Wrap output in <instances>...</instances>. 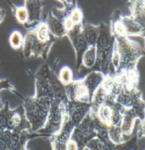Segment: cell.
Wrapping results in <instances>:
<instances>
[{
    "label": "cell",
    "instance_id": "cell-2",
    "mask_svg": "<svg viewBox=\"0 0 145 150\" xmlns=\"http://www.w3.org/2000/svg\"><path fill=\"white\" fill-rule=\"evenodd\" d=\"M80 25H75L74 28L70 31L67 32V35L70 37V40L72 42L75 52H76V59H77V64L80 67L82 59V55L84 51L87 47V43L83 38L82 33V28L80 27Z\"/></svg>",
    "mask_w": 145,
    "mask_h": 150
},
{
    "label": "cell",
    "instance_id": "cell-20",
    "mask_svg": "<svg viewBox=\"0 0 145 150\" xmlns=\"http://www.w3.org/2000/svg\"><path fill=\"white\" fill-rule=\"evenodd\" d=\"M78 144L76 141L73 140V139H70L67 141L66 143V149H78Z\"/></svg>",
    "mask_w": 145,
    "mask_h": 150
},
{
    "label": "cell",
    "instance_id": "cell-10",
    "mask_svg": "<svg viewBox=\"0 0 145 150\" xmlns=\"http://www.w3.org/2000/svg\"><path fill=\"white\" fill-rule=\"evenodd\" d=\"M96 59V46L90 45L87 46L82 55L81 63L87 68H92L95 65Z\"/></svg>",
    "mask_w": 145,
    "mask_h": 150
},
{
    "label": "cell",
    "instance_id": "cell-9",
    "mask_svg": "<svg viewBox=\"0 0 145 150\" xmlns=\"http://www.w3.org/2000/svg\"><path fill=\"white\" fill-rule=\"evenodd\" d=\"M136 113L133 112L132 110L127 109L125 113L122 118L120 128L123 134L130 135L132 131L133 126H134V120L136 119Z\"/></svg>",
    "mask_w": 145,
    "mask_h": 150
},
{
    "label": "cell",
    "instance_id": "cell-11",
    "mask_svg": "<svg viewBox=\"0 0 145 150\" xmlns=\"http://www.w3.org/2000/svg\"><path fill=\"white\" fill-rule=\"evenodd\" d=\"M35 36L37 40L42 43L51 42V35H50V29L48 23L46 22H42L38 25L37 28L34 29Z\"/></svg>",
    "mask_w": 145,
    "mask_h": 150
},
{
    "label": "cell",
    "instance_id": "cell-18",
    "mask_svg": "<svg viewBox=\"0 0 145 150\" xmlns=\"http://www.w3.org/2000/svg\"><path fill=\"white\" fill-rule=\"evenodd\" d=\"M69 17L71 18L75 24L79 25L80 24V23L83 20V13L79 8H75L71 11Z\"/></svg>",
    "mask_w": 145,
    "mask_h": 150
},
{
    "label": "cell",
    "instance_id": "cell-22",
    "mask_svg": "<svg viewBox=\"0 0 145 150\" xmlns=\"http://www.w3.org/2000/svg\"><path fill=\"white\" fill-rule=\"evenodd\" d=\"M3 106H4V104L3 103V101H2V100H1V97H0V110L3 108Z\"/></svg>",
    "mask_w": 145,
    "mask_h": 150
},
{
    "label": "cell",
    "instance_id": "cell-19",
    "mask_svg": "<svg viewBox=\"0 0 145 150\" xmlns=\"http://www.w3.org/2000/svg\"><path fill=\"white\" fill-rule=\"evenodd\" d=\"M63 27H64L65 31H67V32L72 30L74 28L75 26V24L73 23V21L71 20L70 17L65 18V19L63 22Z\"/></svg>",
    "mask_w": 145,
    "mask_h": 150
},
{
    "label": "cell",
    "instance_id": "cell-6",
    "mask_svg": "<svg viewBox=\"0 0 145 150\" xmlns=\"http://www.w3.org/2000/svg\"><path fill=\"white\" fill-rule=\"evenodd\" d=\"M124 24L126 35H138L144 33V25L136 20L134 17H123L120 19Z\"/></svg>",
    "mask_w": 145,
    "mask_h": 150
},
{
    "label": "cell",
    "instance_id": "cell-21",
    "mask_svg": "<svg viewBox=\"0 0 145 150\" xmlns=\"http://www.w3.org/2000/svg\"><path fill=\"white\" fill-rule=\"evenodd\" d=\"M5 16H6V13H5V11L3 9H1L0 8V23L3 21L4 18H5Z\"/></svg>",
    "mask_w": 145,
    "mask_h": 150
},
{
    "label": "cell",
    "instance_id": "cell-15",
    "mask_svg": "<svg viewBox=\"0 0 145 150\" xmlns=\"http://www.w3.org/2000/svg\"><path fill=\"white\" fill-rule=\"evenodd\" d=\"M108 136L109 138L111 139L112 142L115 144H119L122 142L123 140V132L121 130L120 126H114L111 125L108 127Z\"/></svg>",
    "mask_w": 145,
    "mask_h": 150
},
{
    "label": "cell",
    "instance_id": "cell-3",
    "mask_svg": "<svg viewBox=\"0 0 145 150\" xmlns=\"http://www.w3.org/2000/svg\"><path fill=\"white\" fill-rule=\"evenodd\" d=\"M99 35L96 41V46L103 49H111L114 43V37L111 35L110 27L101 24L99 28Z\"/></svg>",
    "mask_w": 145,
    "mask_h": 150
},
{
    "label": "cell",
    "instance_id": "cell-8",
    "mask_svg": "<svg viewBox=\"0 0 145 150\" xmlns=\"http://www.w3.org/2000/svg\"><path fill=\"white\" fill-rule=\"evenodd\" d=\"M83 38L87 45H96L99 35V28L91 24H85L82 28Z\"/></svg>",
    "mask_w": 145,
    "mask_h": 150
},
{
    "label": "cell",
    "instance_id": "cell-4",
    "mask_svg": "<svg viewBox=\"0 0 145 150\" xmlns=\"http://www.w3.org/2000/svg\"><path fill=\"white\" fill-rule=\"evenodd\" d=\"M103 74L99 71L93 70L90 74H88L85 79L83 80V83L85 84L88 91H89L90 98L92 99L93 93L96 91V89L99 87L102 81L103 80Z\"/></svg>",
    "mask_w": 145,
    "mask_h": 150
},
{
    "label": "cell",
    "instance_id": "cell-7",
    "mask_svg": "<svg viewBox=\"0 0 145 150\" xmlns=\"http://www.w3.org/2000/svg\"><path fill=\"white\" fill-rule=\"evenodd\" d=\"M73 99L84 103H89L91 101L89 91L83 81L73 83Z\"/></svg>",
    "mask_w": 145,
    "mask_h": 150
},
{
    "label": "cell",
    "instance_id": "cell-17",
    "mask_svg": "<svg viewBox=\"0 0 145 150\" xmlns=\"http://www.w3.org/2000/svg\"><path fill=\"white\" fill-rule=\"evenodd\" d=\"M114 33L116 37L127 36L126 30L120 19H118L114 23Z\"/></svg>",
    "mask_w": 145,
    "mask_h": 150
},
{
    "label": "cell",
    "instance_id": "cell-1",
    "mask_svg": "<svg viewBox=\"0 0 145 150\" xmlns=\"http://www.w3.org/2000/svg\"><path fill=\"white\" fill-rule=\"evenodd\" d=\"M118 51L120 55V66L127 67H133L136 60L141 55V47L138 43L127 39V36L116 37L115 40Z\"/></svg>",
    "mask_w": 145,
    "mask_h": 150
},
{
    "label": "cell",
    "instance_id": "cell-5",
    "mask_svg": "<svg viewBox=\"0 0 145 150\" xmlns=\"http://www.w3.org/2000/svg\"><path fill=\"white\" fill-rule=\"evenodd\" d=\"M25 6L27 9L29 19L27 23L39 21L42 13V0H25Z\"/></svg>",
    "mask_w": 145,
    "mask_h": 150
},
{
    "label": "cell",
    "instance_id": "cell-23",
    "mask_svg": "<svg viewBox=\"0 0 145 150\" xmlns=\"http://www.w3.org/2000/svg\"><path fill=\"white\" fill-rule=\"evenodd\" d=\"M59 1H60V2H62L63 3H64L67 2V0H59Z\"/></svg>",
    "mask_w": 145,
    "mask_h": 150
},
{
    "label": "cell",
    "instance_id": "cell-14",
    "mask_svg": "<svg viewBox=\"0 0 145 150\" xmlns=\"http://www.w3.org/2000/svg\"><path fill=\"white\" fill-rule=\"evenodd\" d=\"M13 12L15 14L17 21L19 23L23 25H26L27 23L29 15L26 6H15V9L13 10Z\"/></svg>",
    "mask_w": 145,
    "mask_h": 150
},
{
    "label": "cell",
    "instance_id": "cell-12",
    "mask_svg": "<svg viewBox=\"0 0 145 150\" xmlns=\"http://www.w3.org/2000/svg\"><path fill=\"white\" fill-rule=\"evenodd\" d=\"M48 26H49L51 33H52L56 37H62L67 35V31H65L63 23L60 21V19L57 18L56 17H54V16L51 17Z\"/></svg>",
    "mask_w": 145,
    "mask_h": 150
},
{
    "label": "cell",
    "instance_id": "cell-16",
    "mask_svg": "<svg viewBox=\"0 0 145 150\" xmlns=\"http://www.w3.org/2000/svg\"><path fill=\"white\" fill-rule=\"evenodd\" d=\"M59 80L63 85H67L72 82V71L69 67H62L59 71Z\"/></svg>",
    "mask_w": 145,
    "mask_h": 150
},
{
    "label": "cell",
    "instance_id": "cell-13",
    "mask_svg": "<svg viewBox=\"0 0 145 150\" xmlns=\"http://www.w3.org/2000/svg\"><path fill=\"white\" fill-rule=\"evenodd\" d=\"M9 43L13 49H21L24 43V37L19 31H14L10 35Z\"/></svg>",
    "mask_w": 145,
    "mask_h": 150
}]
</instances>
